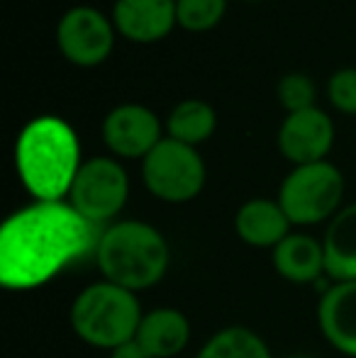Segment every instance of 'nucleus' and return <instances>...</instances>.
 Segmentation results:
<instances>
[{
  "instance_id": "19",
  "label": "nucleus",
  "mask_w": 356,
  "mask_h": 358,
  "mask_svg": "<svg viewBox=\"0 0 356 358\" xmlns=\"http://www.w3.org/2000/svg\"><path fill=\"white\" fill-rule=\"evenodd\" d=\"M227 13V0H176V20L188 32H208Z\"/></svg>"
},
{
  "instance_id": "20",
  "label": "nucleus",
  "mask_w": 356,
  "mask_h": 358,
  "mask_svg": "<svg viewBox=\"0 0 356 358\" xmlns=\"http://www.w3.org/2000/svg\"><path fill=\"white\" fill-rule=\"evenodd\" d=\"M315 98H318V90H315V83L310 76L285 73L278 80V100L288 110V115L315 108Z\"/></svg>"
},
{
  "instance_id": "1",
  "label": "nucleus",
  "mask_w": 356,
  "mask_h": 358,
  "mask_svg": "<svg viewBox=\"0 0 356 358\" xmlns=\"http://www.w3.org/2000/svg\"><path fill=\"white\" fill-rule=\"evenodd\" d=\"M98 239V227L66 200H34L10 215L0 229V283L20 292L47 285L88 251H95Z\"/></svg>"
},
{
  "instance_id": "7",
  "label": "nucleus",
  "mask_w": 356,
  "mask_h": 358,
  "mask_svg": "<svg viewBox=\"0 0 356 358\" xmlns=\"http://www.w3.org/2000/svg\"><path fill=\"white\" fill-rule=\"evenodd\" d=\"M127 198L129 178L122 164L110 156H95L78 169L66 203L90 224L100 227L122 213Z\"/></svg>"
},
{
  "instance_id": "18",
  "label": "nucleus",
  "mask_w": 356,
  "mask_h": 358,
  "mask_svg": "<svg viewBox=\"0 0 356 358\" xmlns=\"http://www.w3.org/2000/svg\"><path fill=\"white\" fill-rule=\"evenodd\" d=\"M195 358H273V354L254 329L225 327L200 346Z\"/></svg>"
},
{
  "instance_id": "3",
  "label": "nucleus",
  "mask_w": 356,
  "mask_h": 358,
  "mask_svg": "<svg viewBox=\"0 0 356 358\" xmlns=\"http://www.w3.org/2000/svg\"><path fill=\"white\" fill-rule=\"evenodd\" d=\"M95 264L103 280L139 292L162 283L171 264V249L162 231L149 222L122 220L100 231Z\"/></svg>"
},
{
  "instance_id": "14",
  "label": "nucleus",
  "mask_w": 356,
  "mask_h": 358,
  "mask_svg": "<svg viewBox=\"0 0 356 358\" xmlns=\"http://www.w3.org/2000/svg\"><path fill=\"white\" fill-rule=\"evenodd\" d=\"M273 268L288 283H315L322 273L327 275L322 239H315L303 231H290L273 249Z\"/></svg>"
},
{
  "instance_id": "17",
  "label": "nucleus",
  "mask_w": 356,
  "mask_h": 358,
  "mask_svg": "<svg viewBox=\"0 0 356 358\" xmlns=\"http://www.w3.org/2000/svg\"><path fill=\"white\" fill-rule=\"evenodd\" d=\"M215 127H218V115L205 100H183L169 113L166 120L169 137L188 146L208 142L215 134Z\"/></svg>"
},
{
  "instance_id": "6",
  "label": "nucleus",
  "mask_w": 356,
  "mask_h": 358,
  "mask_svg": "<svg viewBox=\"0 0 356 358\" xmlns=\"http://www.w3.org/2000/svg\"><path fill=\"white\" fill-rule=\"evenodd\" d=\"M142 180L164 203H188L205 185V161L195 146L166 137L142 159Z\"/></svg>"
},
{
  "instance_id": "10",
  "label": "nucleus",
  "mask_w": 356,
  "mask_h": 358,
  "mask_svg": "<svg viewBox=\"0 0 356 358\" xmlns=\"http://www.w3.org/2000/svg\"><path fill=\"white\" fill-rule=\"evenodd\" d=\"M334 144V124L320 108L290 113L278 129V149L293 166L325 161Z\"/></svg>"
},
{
  "instance_id": "23",
  "label": "nucleus",
  "mask_w": 356,
  "mask_h": 358,
  "mask_svg": "<svg viewBox=\"0 0 356 358\" xmlns=\"http://www.w3.org/2000/svg\"><path fill=\"white\" fill-rule=\"evenodd\" d=\"M285 358H313V356H308V354H293V356H285Z\"/></svg>"
},
{
  "instance_id": "16",
  "label": "nucleus",
  "mask_w": 356,
  "mask_h": 358,
  "mask_svg": "<svg viewBox=\"0 0 356 358\" xmlns=\"http://www.w3.org/2000/svg\"><path fill=\"white\" fill-rule=\"evenodd\" d=\"M322 246L325 266L332 283L356 280V203L342 208L329 220Z\"/></svg>"
},
{
  "instance_id": "8",
  "label": "nucleus",
  "mask_w": 356,
  "mask_h": 358,
  "mask_svg": "<svg viewBox=\"0 0 356 358\" xmlns=\"http://www.w3.org/2000/svg\"><path fill=\"white\" fill-rule=\"evenodd\" d=\"M57 44L64 59L76 66H98L113 54L115 22L90 5H78L59 20Z\"/></svg>"
},
{
  "instance_id": "12",
  "label": "nucleus",
  "mask_w": 356,
  "mask_h": 358,
  "mask_svg": "<svg viewBox=\"0 0 356 358\" xmlns=\"http://www.w3.org/2000/svg\"><path fill=\"white\" fill-rule=\"evenodd\" d=\"M318 324L325 341L356 358V280L332 283L318 302Z\"/></svg>"
},
{
  "instance_id": "4",
  "label": "nucleus",
  "mask_w": 356,
  "mask_h": 358,
  "mask_svg": "<svg viewBox=\"0 0 356 358\" xmlns=\"http://www.w3.org/2000/svg\"><path fill=\"white\" fill-rule=\"evenodd\" d=\"M144 312L137 292L98 280L83 287L71 302L69 322L73 334L95 349H118L137 336Z\"/></svg>"
},
{
  "instance_id": "11",
  "label": "nucleus",
  "mask_w": 356,
  "mask_h": 358,
  "mask_svg": "<svg viewBox=\"0 0 356 358\" xmlns=\"http://www.w3.org/2000/svg\"><path fill=\"white\" fill-rule=\"evenodd\" d=\"M113 22L129 42H159L178 24L176 0H115Z\"/></svg>"
},
{
  "instance_id": "2",
  "label": "nucleus",
  "mask_w": 356,
  "mask_h": 358,
  "mask_svg": "<svg viewBox=\"0 0 356 358\" xmlns=\"http://www.w3.org/2000/svg\"><path fill=\"white\" fill-rule=\"evenodd\" d=\"M15 164L22 185L39 203H57L69 198L81 161V142L71 124L44 115L20 132L15 146Z\"/></svg>"
},
{
  "instance_id": "5",
  "label": "nucleus",
  "mask_w": 356,
  "mask_h": 358,
  "mask_svg": "<svg viewBox=\"0 0 356 358\" xmlns=\"http://www.w3.org/2000/svg\"><path fill=\"white\" fill-rule=\"evenodd\" d=\"M344 176L329 161L293 166L278 190V203L290 224L310 227L332 220L342 210Z\"/></svg>"
},
{
  "instance_id": "9",
  "label": "nucleus",
  "mask_w": 356,
  "mask_h": 358,
  "mask_svg": "<svg viewBox=\"0 0 356 358\" xmlns=\"http://www.w3.org/2000/svg\"><path fill=\"white\" fill-rule=\"evenodd\" d=\"M162 139L157 113L144 105H118L103 120V142L120 159H144Z\"/></svg>"
},
{
  "instance_id": "22",
  "label": "nucleus",
  "mask_w": 356,
  "mask_h": 358,
  "mask_svg": "<svg viewBox=\"0 0 356 358\" xmlns=\"http://www.w3.org/2000/svg\"><path fill=\"white\" fill-rule=\"evenodd\" d=\"M110 358H154V356H149L147 351H144V346L139 344L137 339H132V341H127V344L110 351Z\"/></svg>"
},
{
  "instance_id": "21",
  "label": "nucleus",
  "mask_w": 356,
  "mask_h": 358,
  "mask_svg": "<svg viewBox=\"0 0 356 358\" xmlns=\"http://www.w3.org/2000/svg\"><path fill=\"white\" fill-rule=\"evenodd\" d=\"M327 100L342 115H356V69H339L327 80Z\"/></svg>"
},
{
  "instance_id": "13",
  "label": "nucleus",
  "mask_w": 356,
  "mask_h": 358,
  "mask_svg": "<svg viewBox=\"0 0 356 358\" xmlns=\"http://www.w3.org/2000/svg\"><path fill=\"white\" fill-rule=\"evenodd\" d=\"M290 220L278 200L254 198L247 200L234 215V229L244 244L254 249L273 251L290 234Z\"/></svg>"
},
{
  "instance_id": "15",
  "label": "nucleus",
  "mask_w": 356,
  "mask_h": 358,
  "mask_svg": "<svg viewBox=\"0 0 356 358\" xmlns=\"http://www.w3.org/2000/svg\"><path fill=\"white\" fill-rule=\"evenodd\" d=\"M134 339L144 346L154 358H173L188 346L190 322L180 310L173 307H157L144 312Z\"/></svg>"
}]
</instances>
